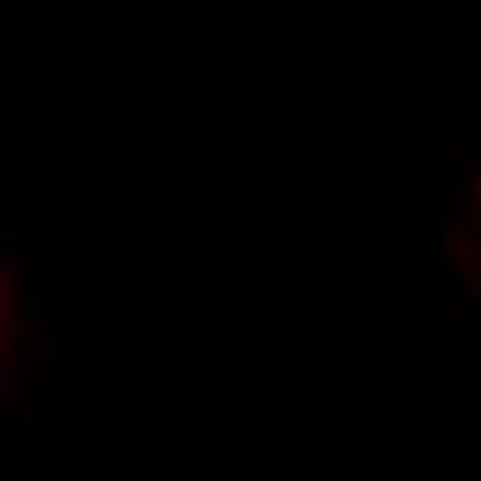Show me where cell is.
<instances>
[{"label":"cell","instance_id":"cell-1","mask_svg":"<svg viewBox=\"0 0 481 481\" xmlns=\"http://www.w3.org/2000/svg\"><path fill=\"white\" fill-rule=\"evenodd\" d=\"M14 390V365H3V398L9 396V393Z\"/></svg>","mask_w":481,"mask_h":481}]
</instances>
